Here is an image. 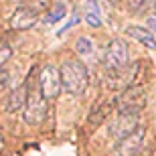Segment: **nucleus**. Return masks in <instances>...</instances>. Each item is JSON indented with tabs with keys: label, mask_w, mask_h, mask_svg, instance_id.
<instances>
[{
	"label": "nucleus",
	"mask_w": 156,
	"mask_h": 156,
	"mask_svg": "<svg viewBox=\"0 0 156 156\" xmlns=\"http://www.w3.org/2000/svg\"><path fill=\"white\" fill-rule=\"evenodd\" d=\"M144 136H146V130L140 126L138 130L132 132L130 136L118 140L116 148H114L116 156H136L140 152V148H142V144H144Z\"/></svg>",
	"instance_id": "0eeeda50"
},
{
	"label": "nucleus",
	"mask_w": 156,
	"mask_h": 156,
	"mask_svg": "<svg viewBox=\"0 0 156 156\" xmlns=\"http://www.w3.org/2000/svg\"><path fill=\"white\" fill-rule=\"evenodd\" d=\"M130 65V53H128V45L122 39L110 41V45L104 53V69L105 75L118 73V71L126 69Z\"/></svg>",
	"instance_id": "f03ea898"
},
{
	"label": "nucleus",
	"mask_w": 156,
	"mask_h": 156,
	"mask_svg": "<svg viewBox=\"0 0 156 156\" xmlns=\"http://www.w3.org/2000/svg\"><path fill=\"white\" fill-rule=\"evenodd\" d=\"M75 53L77 55H91L93 53V41L89 37H79L75 41Z\"/></svg>",
	"instance_id": "4468645a"
},
{
	"label": "nucleus",
	"mask_w": 156,
	"mask_h": 156,
	"mask_svg": "<svg viewBox=\"0 0 156 156\" xmlns=\"http://www.w3.org/2000/svg\"><path fill=\"white\" fill-rule=\"evenodd\" d=\"M85 23L93 29L101 27V18H99V12H85Z\"/></svg>",
	"instance_id": "dca6fc26"
},
{
	"label": "nucleus",
	"mask_w": 156,
	"mask_h": 156,
	"mask_svg": "<svg viewBox=\"0 0 156 156\" xmlns=\"http://www.w3.org/2000/svg\"><path fill=\"white\" fill-rule=\"evenodd\" d=\"M10 85V73H6L4 69L0 71V89H4V87Z\"/></svg>",
	"instance_id": "f3484780"
},
{
	"label": "nucleus",
	"mask_w": 156,
	"mask_h": 156,
	"mask_svg": "<svg viewBox=\"0 0 156 156\" xmlns=\"http://www.w3.org/2000/svg\"><path fill=\"white\" fill-rule=\"evenodd\" d=\"M128 35L136 39L138 43L146 47V49H150V51H156V37L150 29H142V27H128Z\"/></svg>",
	"instance_id": "9b49d317"
},
{
	"label": "nucleus",
	"mask_w": 156,
	"mask_h": 156,
	"mask_svg": "<svg viewBox=\"0 0 156 156\" xmlns=\"http://www.w3.org/2000/svg\"><path fill=\"white\" fill-rule=\"evenodd\" d=\"M138 122H140V114L138 112H116V118L110 124V134L116 140H122L130 136L132 132L138 130Z\"/></svg>",
	"instance_id": "20e7f679"
},
{
	"label": "nucleus",
	"mask_w": 156,
	"mask_h": 156,
	"mask_svg": "<svg viewBox=\"0 0 156 156\" xmlns=\"http://www.w3.org/2000/svg\"><path fill=\"white\" fill-rule=\"evenodd\" d=\"M37 20H39V12H37L35 8H30V6H20V8H16V12L12 14L10 27L14 30H27V29H30Z\"/></svg>",
	"instance_id": "1a4fd4ad"
},
{
	"label": "nucleus",
	"mask_w": 156,
	"mask_h": 156,
	"mask_svg": "<svg viewBox=\"0 0 156 156\" xmlns=\"http://www.w3.org/2000/svg\"><path fill=\"white\" fill-rule=\"evenodd\" d=\"M27 101H29V83H23L18 85L16 89H12L6 98V104H4V110L8 114H14V112H20L27 108Z\"/></svg>",
	"instance_id": "9d476101"
},
{
	"label": "nucleus",
	"mask_w": 156,
	"mask_h": 156,
	"mask_svg": "<svg viewBox=\"0 0 156 156\" xmlns=\"http://www.w3.org/2000/svg\"><path fill=\"white\" fill-rule=\"evenodd\" d=\"M146 105V93L144 87L140 85H130L120 93L118 98V112H142V108Z\"/></svg>",
	"instance_id": "423d86ee"
},
{
	"label": "nucleus",
	"mask_w": 156,
	"mask_h": 156,
	"mask_svg": "<svg viewBox=\"0 0 156 156\" xmlns=\"http://www.w3.org/2000/svg\"><path fill=\"white\" fill-rule=\"evenodd\" d=\"M118 108V98H112V99H101L98 104L93 105V110L89 112L87 116V126L89 128H98L104 124V120L112 114V110Z\"/></svg>",
	"instance_id": "6e6552de"
},
{
	"label": "nucleus",
	"mask_w": 156,
	"mask_h": 156,
	"mask_svg": "<svg viewBox=\"0 0 156 156\" xmlns=\"http://www.w3.org/2000/svg\"><path fill=\"white\" fill-rule=\"evenodd\" d=\"M63 89L71 95H83L89 85V71L79 59H67L61 65Z\"/></svg>",
	"instance_id": "f257e3e1"
},
{
	"label": "nucleus",
	"mask_w": 156,
	"mask_h": 156,
	"mask_svg": "<svg viewBox=\"0 0 156 156\" xmlns=\"http://www.w3.org/2000/svg\"><path fill=\"white\" fill-rule=\"evenodd\" d=\"M10 55H12L10 45H8L6 41H0V71L4 69V65H6V61L10 59Z\"/></svg>",
	"instance_id": "2eb2a0df"
},
{
	"label": "nucleus",
	"mask_w": 156,
	"mask_h": 156,
	"mask_svg": "<svg viewBox=\"0 0 156 156\" xmlns=\"http://www.w3.org/2000/svg\"><path fill=\"white\" fill-rule=\"evenodd\" d=\"M63 89V81H61V69H57L55 65H43V69L39 71V91L41 95L49 101V99L59 98V93Z\"/></svg>",
	"instance_id": "7ed1b4c3"
},
{
	"label": "nucleus",
	"mask_w": 156,
	"mask_h": 156,
	"mask_svg": "<svg viewBox=\"0 0 156 156\" xmlns=\"http://www.w3.org/2000/svg\"><path fill=\"white\" fill-rule=\"evenodd\" d=\"M136 12L138 14H156V0H136V4H134Z\"/></svg>",
	"instance_id": "ddd939ff"
},
{
	"label": "nucleus",
	"mask_w": 156,
	"mask_h": 156,
	"mask_svg": "<svg viewBox=\"0 0 156 156\" xmlns=\"http://www.w3.org/2000/svg\"><path fill=\"white\" fill-rule=\"evenodd\" d=\"M146 27L152 30L156 35V14H152V16H146Z\"/></svg>",
	"instance_id": "a211bd4d"
},
{
	"label": "nucleus",
	"mask_w": 156,
	"mask_h": 156,
	"mask_svg": "<svg viewBox=\"0 0 156 156\" xmlns=\"http://www.w3.org/2000/svg\"><path fill=\"white\" fill-rule=\"evenodd\" d=\"M65 16H67V6H65L63 2H57L53 10L47 12V18H45V20L49 24H55V23H59V20H63Z\"/></svg>",
	"instance_id": "f8f14e48"
},
{
	"label": "nucleus",
	"mask_w": 156,
	"mask_h": 156,
	"mask_svg": "<svg viewBox=\"0 0 156 156\" xmlns=\"http://www.w3.org/2000/svg\"><path fill=\"white\" fill-rule=\"evenodd\" d=\"M47 112H49L47 99L41 95L39 87H37L35 93H29V101H27V108L23 112V118L29 126H39L47 120Z\"/></svg>",
	"instance_id": "39448f33"
}]
</instances>
